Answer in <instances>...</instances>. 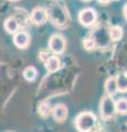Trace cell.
Returning <instances> with one entry per match:
<instances>
[{
  "instance_id": "obj_17",
  "label": "cell",
  "mask_w": 127,
  "mask_h": 132,
  "mask_svg": "<svg viewBox=\"0 0 127 132\" xmlns=\"http://www.w3.org/2000/svg\"><path fill=\"white\" fill-rule=\"evenodd\" d=\"M83 45L86 50H91L95 46V39L94 38H87L83 41Z\"/></svg>"
},
{
  "instance_id": "obj_11",
  "label": "cell",
  "mask_w": 127,
  "mask_h": 132,
  "mask_svg": "<svg viewBox=\"0 0 127 132\" xmlns=\"http://www.w3.org/2000/svg\"><path fill=\"white\" fill-rule=\"evenodd\" d=\"M60 65H61L60 59L56 55H52L50 59H49V61L46 63V67L48 69V72L54 73L60 68Z\"/></svg>"
},
{
  "instance_id": "obj_10",
  "label": "cell",
  "mask_w": 127,
  "mask_h": 132,
  "mask_svg": "<svg viewBox=\"0 0 127 132\" xmlns=\"http://www.w3.org/2000/svg\"><path fill=\"white\" fill-rule=\"evenodd\" d=\"M19 28H20V26L14 16H10V18H8L5 21V29L10 34H16V33L18 32Z\"/></svg>"
},
{
  "instance_id": "obj_21",
  "label": "cell",
  "mask_w": 127,
  "mask_h": 132,
  "mask_svg": "<svg viewBox=\"0 0 127 132\" xmlns=\"http://www.w3.org/2000/svg\"><path fill=\"white\" fill-rule=\"evenodd\" d=\"M10 1H18V0H10Z\"/></svg>"
},
{
  "instance_id": "obj_9",
  "label": "cell",
  "mask_w": 127,
  "mask_h": 132,
  "mask_svg": "<svg viewBox=\"0 0 127 132\" xmlns=\"http://www.w3.org/2000/svg\"><path fill=\"white\" fill-rule=\"evenodd\" d=\"M105 92H106V95L112 96V97L118 92L117 82H116L115 77H108L107 79H106V81H105Z\"/></svg>"
},
{
  "instance_id": "obj_6",
  "label": "cell",
  "mask_w": 127,
  "mask_h": 132,
  "mask_svg": "<svg viewBox=\"0 0 127 132\" xmlns=\"http://www.w3.org/2000/svg\"><path fill=\"white\" fill-rule=\"evenodd\" d=\"M48 10L43 7H35L30 14V20L36 26H42L48 21Z\"/></svg>"
},
{
  "instance_id": "obj_1",
  "label": "cell",
  "mask_w": 127,
  "mask_h": 132,
  "mask_svg": "<svg viewBox=\"0 0 127 132\" xmlns=\"http://www.w3.org/2000/svg\"><path fill=\"white\" fill-rule=\"evenodd\" d=\"M49 20L56 27L63 28L69 23V14L68 10L61 2H54L48 9Z\"/></svg>"
},
{
  "instance_id": "obj_16",
  "label": "cell",
  "mask_w": 127,
  "mask_h": 132,
  "mask_svg": "<svg viewBox=\"0 0 127 132\" xmlns=\"http://www.w3.org/2000/svg\"><path fill=\"white\" fill-rule=\"evenodd\" d=\"M50 111H51V106L48 102H42L39 106V113L42 118H47L50 114Z\"/></svg>"
},
{
  "instance_id": "obj_18",
  "label": "cell",
  "mask_w": 127,
  "mask_h": 132,
  "mask_svg": "<svg viewBox=\"0 0 127 132\" xmlns=\"http://www.w3.org/2000/svg\"><path fill=\"white\" fill-rule=\"evenodd\" d=\"M50 57H51V55L49 54V52H48V51H41V52H40V54H39V59L42 61L44 64H46L47 62L49 61V59H50Z\"/></svg>"
},
{
  "instance_id": "obj_12",
  "label": "cell",
  "mask_w": 127,
  "mask_h": 132,
  "mask_svg": "<svg viewBox=\"0 0 127 132\" xmlns=\"http://www.w3.org/2000/svg\"><path fill=\"white\" fill-rule=\"evenodd\" d=\"M117 82L118 92L126 93L127 92V73H121L115 77Z\"/></svg>"
},
{
  "instance_id": "obj_4",
  "label": "cell",
  "mask_w": 127,
  "mask_h": 132,
  "mask_svg": "<svg viewBox=\"0 0 127 132\" xmlns=\"http://www.w3.org/2000/svg\"><path fill=\"white\" fill-rule=\"evenodd\" d=\"M65 46H66V41L61 34H53L49 40V48L55 55L62 54L65 51Z\"/></svg>"
},
{
  "instance_id": "obj_20",
  "label": "cell",
  "mask_w": 127,
  "mask_h": 132,
  "mask_svg": "<svg viewBox=\"0 0 127 132\" xmlns=\"http://www.w3.org/2000/svg\"><path fill=\"white\" fill-rule=\"evenodd\" d=\"M98 2H101V3H108V2H110L112 0H97Z\"/></svg>"
},
{
  "instance_id": "obj_22",
  "label": "cell",
  "mask_w": 127,
  "mask_h": 132,
  "mask_svg": "<svg viewBox=\"0 0 127 132\" xmlns=\"http://www.w3.org/2000/svg\"><path fill=\"white\" fill-rule=\"evenodd\" d=\"M83 1H89V0H83Z\"/></svg>"
},
{
  "instance_id": "obj_3",
  "label": "cell",
  "mask_w": 127,
  "mask_h": 132,
  "mask_svg": "<svg viewBox=\"0 0 127 132\" xmlns=\"http://www.w3.org/2000/svg\"><path fill=\"white\" fill-rule=\"evenodd\" d=\"M100 113L101 117L104 120H108V119L113 118L116 113V101L113 99L112 96L106 95L102 98L101 105H100Z\"/></svg>"
},
{
  "instance_id": "obj_13",
  "label": "cell",
  "mask_w": 127,
  "mask_h": 132,
  "mask_svg": "<svg viewBox=\"0 0 127 132\" xmlns=\"http://www.w3.org/2000/svg\"><path fill=\"white\" fill-rule=\"evenodd\" d=\"M108 34H109L110 40L118 41L123 36V29L119 26H112L108 29Z\"/></svg>"
},
{
  "instance_id": "obj_7",
  "label": "cell",
  "mask_w": 127,
  "mask_h": 132,
  "mask_svg": "<svg viewBox=\"0 0 127 132\" xmlns=\"http://www.w3.org/2000/svg\"><path fill=\"white\" fill-rule=\"evenodd\" d=\"M13 43L18 48H26L30 43V34L27 31H18L13 35Z\"/></svg>"
},
{
  "instance_id": "obj_15",
  "label": "cell",
  "mask_w": 127,
  "mask_h": 132,
  "mask_svg": "<svg viewBox=\"0 0 127 132\" xmlns=\"http://www.w3.org/2000/svg\"><path fill=\"white\" fill-rule=\"evenodd\" d=\"M116 112L127 114V98H119L116 100Z\"/></svg>"
},
{
  "instance_id": "obj_2",
  "label": "cell",
  "mask_w": 127,
  "mask_h": 132,
  "mask_svg": "<svg viewBox=\"0 0 127 132\" xmlns=\"http://www.w3.org/2000/svg\"><path fill=\"white\" fill-rule=\"evenodd\" d=\"M96 125V117L93 112L84 111L77 114L75 119V127L79 132H91Z\"/></svg>"
},
{
  "instance_id": "obj_5",
  "label": "cell",
  "mask_w": 127,
  "mask_h": 132,
  "mask_svg": "<svg viewBox=\"0 0 127 132\" xmlns=\"http://www.w3.org/2000/svg\"><path fill=\"white\" fill-rule=\"evenodd\" d=\"M97 20V13L93 8H85L82 9L79 13V21L82 26L91 27Z\"/></svg>"
},
{
  "instance_id": "obj_8",
  "label": "cell",
  "mask_w": 127,
  "mask_h": 132,
  "mask_svg": "<svg viewBox=\"0 0 127 132\" xmlns=\"http://www.w3.org/2000/svg\"><path fill=\"white\" fill-rule=\"evenodd\" d=\"M52 116L54 120L59 123H62L65 121L68 117V108L64 104H58L52 108Z\"/></svg>"
},
{
  "instance_id": "obj_19",
  "label": "cell",
  "mask_w": 127,
  "mask_h": 132,
  "mask_svg": "<svg viewBox=\"0 0 127 132\" xmlns=\"http://www.w3.org/2000/svg\"><path fill=\"white\" fill-rule=\"evenodd\" d=\"M124 15H125V18L127 20V3H126L125 7H124Z\"/></svg>"
},
{
  "instance_id": "obj_14",
  "label": "cell",
  "mask_w": 127,
  "mask_h": 132,
  "mask_svg": "<svg viewBox=\"0 0 127 132\" xmlns=\"http://www.w3.org/2000/svg\"><path fill=\"white\" fill-rule=\"evenodd\" d=\"M36 76H38V71L33 66H28L23 71V77L26 78L28 81H33Z\"/></svg>"
}]
</instances>
